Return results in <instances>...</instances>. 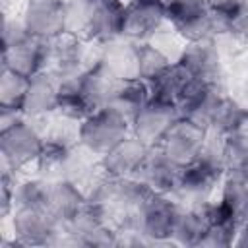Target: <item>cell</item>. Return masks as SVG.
Returning <instances> with one entry per match:
<instances>
[{"instance_id": "83f0119b", "label": "cell", "mask_w": 248, "mask_h": 248, "mask_svg": "<svg viewBox=\"0 0 248 248\" xmlns=\"http://www.w3.org/2000/svg\"><path fill=\"white\" fill-rule=\"evenodd\" d=\"M97 0H66V25L64 31L89 41L93 14Z\"/></svg>"}, {"instance_id": "603a6c76", "label": "cell", "mask_w": 248, "mask_h": 248, "mask_svg": "<svg viewBox=\"0 0 248 248\" xmlns=\"http://www.w3.org/2000/svg\"><path fill=\"white\" fill-rule=\"evenodd\" d=\"M149 87L143 79L136 78V79H120L112 101L108 107L116 108L118 112H122L130 122L134 120V116L145 107V103L149 101Z\"/></svg>"}, {"instance_id": "60d3db41", "label": "cell", "mask_w": 248, "mask_h": 248, "mask_svg": "<svg viewBox=\"0 0 248 248\" xmlns=\"http://www.w3.org/2000/svg\"><path fill=\"white\" fill-rule=\"evenodd\" d=\"M163 2H165V0H163Z\"/></svg>"}, {"instance_id": "4dcf8cb0", "label": "cell", "mask_w": 248, "mask_h": 248, "mask_svg": "<svg viewBox=\"0 0 248 248\" xmlns=\"http://www.w3.org/2000/svg\"><path fill=\"white\" fill-rule=\"evenodd\" d=\"M151 46H155L161 54H165L172 64H176V62H180V58H182V54H184V48H186V45H188V39L180 33V31H176L169 21H165L155 33H153V37L147 41Z\"/></svg>"}, {"instance_id": "f1b7e54d", "label": "cell", "mask_w": 248, "mask_h": 248, "mask_svg": "<svg viewBox=\"0 0 248 248\" xmlns=\"http://www.w3.org/2000/svg\"><path fill=\"white\" fill-rule=\"evenodd\" d=\"M29 79L31 78L2 66V72H0V107L21 108L25 95H27V89H29Z\"/></svg>"}, {"instance_id": "52a82bcc", "label": "cell", "mask_w": 248, "mask_h": 248, "mask_svg": "<svg viewBox=\"0 0 248 248\" xmlns=\"http://www.w3.org/2000/svg\"><path fill=\"white\" fill-rule=\"evenodd\" d=\"M178 64H182L192 76L227 89L225 62H223V56H221L219 46H217L213 37L188 41L184 54H182Z\"/></svg>"}, {"instance_id": "ac0fdd59", "label": "cell", "mask_w": 248, "mask_h": 248, "mask_svg": "<svg viewBox=\"0 0 248 248\" xmlns=\"http://www.w3.org/2000/svg\"><path fill=\"white\" fill-rule=\"evenodd\" d=\"M124 16H126L124 0H97L89 41L103 45L116 37H122Z\"/></svg>"}, {"instance_id": "ab89813d", "label": "cell", "mask_w": 248, "mask_h": 248, "mask_svg": "<svg viewBox=\"0 0 248 248\" xmlns=\"http://www.w3.org/2000/svg\"><path fill=\"white\" fill-rule=\"evenodd\" d=\"M124 2H128V0H124Z\"/></svg>"}, {"instance_id": "3957f363", "label": "cell", "mask_w": 248, "mask_h": 248, "mask_svg": "<svg viewBox=\"0 0 248 248\" xmlns=\"http://www.w3.org/2000/svg\"><path fill=\"white\" fill-rule=\"evenodd\" d=\"M101 64V43L79 39L72 33H62L48 41L46 72L58 79L83 74Z\"/></svg>"}, {"instance_id": "1f68e13d", "label": "cell", "mask_w": 248, "mask_h": 248, "mask_svg": "<svg viewBox=\"0 0 248 248\" xmlns=\"http://www.w3.org/2000/svg\"><path fill=\"white\" fill-rule=\"evenodd\" d=\"M172 62L161 54L155 46H151L149 43H140V56H138V78L143 79L145 83L153 81L155 78H159Z\"/></svg>"}, {"instance_id": "7a4b0ae2", "label": "cell", "mask_w": 248, "mask_h": 248, "mask_svg": "<svg viewBox=\"0 0 248 248\" xmlns=\"http://www.w3.org/2000/svg\"><path fill=\"white\" fill-rule=\"evenodd\" d=\"M45 145L41 124L27 116L19 118L14 126L0 130V157L2 169L16 174L29 172Z\"/></svg>"}, {"instance_id": "d590c367", "label": "cell", "mask_w": 248, "mask_h": 248, "mask_svg": "<svg viewBox=\"0 0 248 248\" xmlns=\"http://www.w3.org/2000/svg\"><path fill=\"white\" fill-rule=\"evenodd\" d=\"M232 33L240 37L244 43H248V0L240 2V8L232 21Z\"/></svg>"}, {"instance_id": "74e56055", "label": "cell", "mask_w": 248, "mask_h": 248, "mask_svg": "<svg viewBox=\"0 0 248 248\" xmlns=\"http://www.w3.org/2000/svg\"><path fill=\"white\" fill-rule=\"evenodd\" d=\"M234 246H242V248H248V221H246V223H242V225L238 227V234H236Z\"/></svg>"}, {"instance_id": "d6986e66", "label": "cell", "mask_w": 248, "mask_h": 248, "mask_svg": "<svg viewBox=\"0 0 248 248\" xmlns=\"http://www.w3.org/2000/svg\"><path fill=\"white\" fill-rule=\"evenodd\" d=\"M85 202H87V198L83 196V192L74 182H70V180L50 182V194H48L46 209L62 227L74 219V215L79 211V207Z\"/></svg>"}, {"instance_id": "6da1fadb", "label": "cell", "mask_w": 248, "mask_h": 248, "mask_svg": "<svg viewBox=\"0 0 248 248\" xmlns=\"http://www.w3.org/2000/svg\"><path fill=\"white\" fill-rule=\"evenodd\" d=\"M2 248L16 246H54L62 225L48 213V209L25 207L2 219Z\"/></svg>"}, {"instance_id": "7c38bea8", "label": "cell", "mask_w": 248, "mask_h": 248, "mask_svg": "<svg viewBox=\"0 0 248 248\" xmlns=\"http://www.w3.org/2000/svg\"><path fill=\"white\" fill-rule=\"evenodd\" d=\"M21 17L31 35L50 41L64 33L66 0H27Z\"/></svg>"}, {"instance_id": "e575fe53", "label": "cell", "mask_w": 248, "mask_h": 248, "mask_svg": "<svg viewBox=\"0 0 248 248\" xmlns=\"http://www.w3.org/2000/svg\"><path fill=\"white\" fill-rule=\"evenodd\" d=\"M2 16H4L2 17V48H8L31 35L25 27L21 14H2Z\"/></svg>"}, {"instance_id": "7402d4cb", "label": "cell", "mask_w": 248, "mask_h": 248, "mask_svg": "<svg viewBox=\"0 0 248 248\" xmlns=\"http://www.w3.org/2000/svg\"><path fill=\"white\" fill-rule=\"evenodd\" d=\"M207 227H209V221L200 207L182 205L176 215L170 240L178 246H200Z\"/></svg>"}, {"instance_id": "8fae6325", "label": "cell", "mask_w": 248, "mask_h": 248, "mask_svg": "<svg viewBox=\"0 0 248 248\" xmlns=\"http://www.w3.org/2000/svg\"><path fill=\"white\" fill-rule=\"evenodd\" d=\"M167 21L163 0H128L122 37L136 43H147Z\"/></svg>"}, {"instance_id": "44dd1931", "label": "cell", "mask_w": 248, "mask_h": 248, "mask_svg": "<svg viewBox=\"0 0 248 248\" xmlns=\"http://www.w3.org/2000/svg\"><path fill=\"white\" fill-rule=\"evenodd\" d=\"M118 81L101 64L81 74V93L91 112L110 105Z\"/></svg>"}, {"instance_id": "d6a6232c", "label": "cell", "mask_w": 248, "mask_h": 248, "mask_svg": "<svg viewBox=\"0 0 248 248\" xmlns=\"http://www.w3.org/2000/svg\"><path fill=\"white\" fill-rule=\"evenodd\" d=\"M238 223L234 219H219L209 223L200 246H213V248H227V246H234L236 234H238Z\"/></svg>"}, {"instance_id": "4316f807", "label": "cell", "mask_w": 248, "mask_h": 248, "mask_svg": "<svg viewBox=\"0 0 248 248\" xmlns=\"http://www.w3.org/2000/svg\"><path fill=\"white\" fill-rule=\"evenodd\" d=\"M190 76L192 74L182 64H178V62L176 64H170L159 78H155L153 81L147 83L149 97L176 105V99L182 93V89H184L186 81L190 79Z\"/></svg>"}, {"instance_id": "8d00e7d4", "label": "cell", "mask_w": 248, "mask_h": 248, "mask_svg": "<svg viewBox=\"0 0 248 248\" xmlns=\"http://www.w3.org/2000/svg\"><path fill=\"white\" fill-rule=\"evenodd\" d=\"M19 118H23L21 108H12V107H0V130H6L14 126Z\"/></svg>"}, {"instance_id": "277c9868", "label": "cell", "mask_w": 248, "mask_h": 248, "mask_svg": "<svg viewBox=\"0 0 248 248\" xmlns=\"http://www.w3.org/2000/svg\"><path fill=\"white\" fill-rule=\"evenodd\" d=\"M132 134V122L112 107L93 110L81 120V145L97 157L107 155L114 145Z\"/></svg>"}, {"instance_id": "f35d334b", "label": "cell", "mask_w": 248, "mask_h": 248, "mask_svg": "<svg viewBox=\"0 0 248 248\" xmlns=\"http://www.w3.org/2000/svg\"><path fill=\"white\" fill-rule=\"evenodd\" d=\"M244 58H246V64H248V45H246V52H244Z\"/></svg>"}, {"instance_id": "ffe728a7", "label": "cell", "mask_w": 248, "mask_h": 248, "mask_svg": "<svg viewBox=\"0 0 248 248\" xmlns=\"http://www.w3.org/2000/svg\"><path fill=\"white\" fill-rule=\"evenodd\" d=\"M37 122L41 124L43 140L48 145H54L60 149H72L81 141V120L78 118H72L54 110L52 114Z\"/></svg>"}, {"instance_id": "836d02e7", "label": "cell", "mask_w": 248, "mask_h": 248, "mask_svg": "<svg viewBox=\"0 0 248 248\" xmlns=\"http://www.w3.org/2000/svg\"><path fill=\"white\" fill-rule=\"evenodd\" d=\"M200 161H203L205 165L217 169V170H227V149H225V136L215 134L211 130H207L205 141L202 145V151L198 155Z\"/></svg>"}, {"instance_id": "e0dca14e", "label": "cell", "mask_w": 248, "mask_h": 248, "mask_svg": "<svg viewBox=\"0 0 248 248\" xmlns=\"http://www.w3.org/2000/svg\"><path fill=\"white\" fill-rule=\"evenodd\" d=\"M149 149L151 147L147 143H143L138 136L130 134L118 145H114L107 155L101 157V165L112 176H136Z\"/></svg>"}, {"instance_id": "4fadbf2b", "label": "cell", "mask_w": 248, "mask_h": 248, "mask_svg": "<svg viewBox=\"0 0 248 248\" xmlns=\"http://www.w3.org/2000/svg\"><path fill=\"white\" fill-rule=\"evenodd\" d=\"M46 58H48V41L39 39L35 35H29L19 43L2 48V66L19 72L27 78L45 72Z\"/></svg>"}, {"instance_id": "cb8c5ba5", "label": "cell", "mask_w": 248, "mask_h": 248, "mask_svg": "<svg viewBox=\"0 0 248 248\" xmlns=\"http://www.w3.org/2000/svg\"><path fill=\"white\" fill-rule=\"evenodd\" d=\"M244 126H248V105H244L242 101L227 93L221 99L219 107L215 108L207 130L221 136H229Z\"/></svg>"}, {"instance_id": "9a60e30c", "label": "cell", "mask_w": 248, "mask_h": 248, "mask_svg": "<svg viewBox=\"0 0 248 248\" xmlns=\"http://www.w3.org/2000/svg\"><path fill=\"white\" fill-rule=\"evenodd\" d=\"M58 89L60 79L50 72H39L29 79V89L23 101V116L31 120H41L58 108Z\"/></svg>"}, {"instance_id": "484cf974", "label": "cell", "mask_w": 248, "mask_h": 248, "mask_svg": "<svg viewBox=\"0 0 248 248\" xmlns=\"http://www.w3.org/2000/svg\"><path fill=\"white\" fill-rule=\"evenodd\" d=\"M217 198L227 205L238 225L248 221V176L225 172Z\"/></svg>"}, {"instance_id": "5bb4252c", "label": "cell", "mask_w": 248, "mask_h": 248, "mask_svg": "<svg viewBox=\"0 0 248 248\" xmlns=\"http://www.w3.org/2000/svg\"><path fill=\"white\" fill-rule=\"evenodd\" d=\"M182 167H178L174 161H170L159 145H153L141 163L136 176L153 192V194H167L172 196L178 178H180Z\"/></svg>"}, {"instance_id": "ba28073f", "label": "cell", "mask_w": 248, "mask_h": 248, "mask_svg": "<svg viewBox=\"0 0 248 248\" xmlns=\"http://www.w3.org/2000/svg\"><path fill=\"white\" fill-rule=\"evenodd\" d=\"M205 136H207V128L194 122L192 118L180 116L172 124V128L165 134L159 147L178 167H186L198 159L202 145L205 141Z\"/></svg>"}, {"instance_id": "8992f818", "label": "cell", "mask_w": 248, "mask_h": 248, "mask_svg": "<svg viewBox=\"0 0 248 248\" xmlns=\"http://www.w3.org/2000/svg\"><path fill=\"white\" fill-rule=\"evenodd\" d=\"M180 203L167 194H151L147 202L138 209V232L147 236L155 244H174L170 240Z\"/></svg>"}, {"instance_id": "d4e9b609", "label": "cell", "mask_w": 248, "mask_h": 248, "mask_svg": "<svg viewBox=\"0 0 248 248\" xmlns=\"http://www.w3.org/2000/svg\"><path fill=\"white\" fill-rule=\"evenodd\" d=\"M48 194H50L48 180L25 172L14 184V209H25V207L46 209Z\"/></svg>"}, {"instance_id": "2e32d148", "label": "cell", "mask_w": 248, "mask_h": 248, "mask_svg": "<svg viewBox=\"0 0 248 248\" xmlns=\"http://www.w3.org/2000/svg\"><path fill=\"white\" fill-rule=\"evenodd\" d=\"M138 56L140 43L126 37H116L101 45V66L116 79L138 78Z\"/></svg>"}, {"instance_id": "9c48e42d", "label": "cell", "mask_w": 248, "mask_h": 248, "mask_svg": "<svg viewBox=\"0 0 248 248\" xmlns=\"http://www.w3.org/2000/svg\"><path fill=\"white\" fill-rule=\"evenodd\" d=\"M180 110L174 103L149 99L145 107L132 120V134L138 136L149 147L159 145L165 134L172 128V124L180 118Z\"/></svg>"}, {"instance_id": "30bf717a", "label": "cell", "mask_w": 248, "mask_h": 248, "mask_svg": "<svg viewBox=\"0 0 248 248\" xmlns=\"http://www.w3.org/2000/svg\"><path fill=\"white\" fill-rule=\"evenodd\" d=\"M165 16L188 41L211 37L207 0H165Z\"/></svg>"}, {"instance_id": "f546056e", "label": "cell", "mask_w": 248, "mask_h": 248, "mask_svg": "<svg viewBox=\"0 0 248 248\" xmlns=\"http://www.w3.org/2000/svg\"><path fill=\"white\" fill-rule=\"evenodd\" d=\"M227 170L229 174L248 176V126L225 136Z\"/></svg>"}, {"instance_id": "5b68a950", "label": "cell", "mask_w": 248, "mask_h": 248, "mask_svg": "<svg viewBox=\"0 0 248 248\" xmlns=\"http://www.w3.org/2000/svg\"><path fill=\"white\" fill-rule=\"evenodd\" d=\"M225 172L196 159L182 167L172 198L184 207H200L219 196Z\"/></svg>"}]
</instances>
